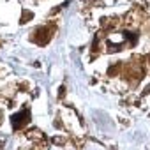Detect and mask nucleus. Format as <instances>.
Masks as SVG:
<instances>
[{
    "mask_svg": "<svg viewBox=\"0 0 150 150\" xmlns=\"http://www.w3.org/2000/svg\"><path fill=\"white\" fill-rule=\"evenodd\" d=\"M28 122H30V111H28V110H21L20 113H14V115L11 117L13 129H21V127H25Z\"/></svg>",
    "mask_w": 150,
    "mask_h": 150,
    "instance_id": "obj_1",
    "label": "nucleus"
},
{
    "mask_svg": "<svg viewBox=\"0 0 150 150\" xmlns=\"http://www.w3.org/2000/svg\"><path fill=\"white\" fill-rule=\"evenodd\" d=\"M30 18H32V14H30V13H25V16L21 18V23H25V21H27V20H30Z\"/></svg>",
    "mask_w": 150,
    "mask_h": 150,
    "instance_id": "obj_3",
    "label": "nucleus"
},
{
    "mask_svg": "<svg viewBox=\"0 0 150 150\" xmlns=\"http://www.w3.org/2000/svg\"><path fill=\"white\" fill-rule=\"evenodd\" d=\"M50 37H51V30H48V27H39V28L34 32V35H32V39H34L37 44H41V46H44V44L50 41Z\"/></svg>",
    "mask_w": 150,
    "mask_h": 150,
    "instance_id": "obj_2",
    "label": "nucleus"
}]
</instances>
